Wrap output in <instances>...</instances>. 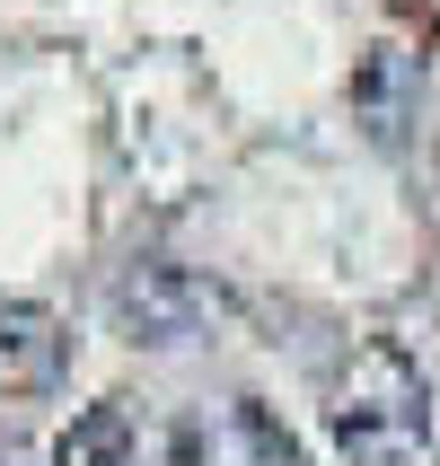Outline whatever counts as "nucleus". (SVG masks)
I'll list each match as a JSON object with an SVG mask.
<instances>
[{
  "mask_svg": "<svg viewBox=\"0 0 440 466\" xmlns=\"http://www.w3.org/2000/svg\"><path fill=\"white\" fill-rule=\"evenodd\" d=\"M326 449L343 466H440V422H432V379L396 343H362L326 379Z\"/></svg>",
  "mask_w": 440,
  "mask_h": 466,
  "instance_id": "nucleus-1",
  "label": "nucleus"
},
{
  "mask_svg": "<svg viewBox=\"0 0 440 466\" xmlns=\"http://www.w3.org/2000/svg\"><path fill=\"white\" fill-rule=\"evenodd\" d=\"M106 317H115V335L132 352H185V343H211L230 326V290L211 282V273H185V264H124L115 282H106Z\"/></svg>",
  "mask_w": 440,
  "mask_h": 466,
  "instance_id": "nucleus-2",
  "label": "nucleus"
},
{
  "mask_svg": "<svg viewBox=\"0 0 440 466\" xmlns=\"http://www.w3.org/2000/svg\"><path fill=\"white\" fill-rule=\"evenodd\" d=\"M71 370V326L45 299H0V396H45Z\"/></svg>",
  "mask_w": 440,
  "mask_h": 466,
  "instance_id": "nucleus-3",
  "label": "nucleus"
},
{
  "mask_svg": "<svg viewBox=\"0 0 440 466\" xmlns=\"http://www.w3.org/2000/svg\"><path fill=\"white\" fill-rule=\"evenodd\" d=\"M141 449V422H132L124 396H97V405H79L62 422V441H53V466H132Z\"/></svg>",
  "mask_w": 440,
  "mask_h": 466,
  "instance_id": "nucleus-4",
  "label": "nucleus"
},
{
  "mask_svg": "<svg viewBox=\"0 0 440 466\" xmlns=\"http://www.w3.org/2000/svg\"><path fill=\"white\" fill-rule=\"evenodd\" d=\"M230 422H238V431H247V449H256V458H264V466H300V441H291L282 422L264 414L256 396H238V405H230Z\"/></svg>",
  "mask_w": 440,
  "mask_h": 466,
  "instance_id": "nucleus-5",
  "label": "nucleus"
},
{
  "mask_svg": "<svg viewBox=\"0 0 440 466\" xmlns=\"http://www.w3.org/2000/svg\"><path fill=\"white\" fill-rule=\"evenodd\" d=\"M0 466H26V449H18V441H0Z\"/></svg>",
  "mask_w": 440,
  "mask_h": 466,
  "instance_id": "nucleus-6",
  "label": "nucleus"
}]
</instances>
